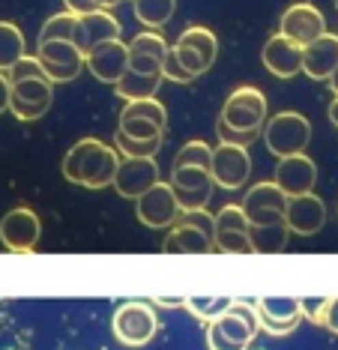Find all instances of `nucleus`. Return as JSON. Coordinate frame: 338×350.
<instances>
[{
    "mask_svg": "<svg viewBox=\"0 0 338 350\" xmlns=\"http://www.w3.org/2000/svg\"><path fill=\"white\" fill-rule=\"evenodd\" d=\"M207 347L210 350H248L243 345H237V341H231L216 323H207Z\"/></svg>",
    "mask_w": 338,
    "mask_h": 350,
    "instance_id": "42",
    "label": "nucleus"
},
{
    "mask_svg": "<svg viewBox=\"0 0 338 350\" xmlns=\"http://www.w3.org/2000/svg\"><path fill=\"white\" fill-rule=\"evenodd\" d=\"M117 129L129 138H165V129H159L156 123L144 120V117H120Z\"/></svg>",
    "mask_w": 338,
    "mask_h": 350,
    "instance_id": "34",
    "label": "nucleus"
},
{
    "mask_svg": "<svg viewBox=\"0 0 338 350\" xmlns=\"http://www.w3.org/2000/svg\"><path fill=\"white\" fill-rule=\"evenodd\" d=\"M162 252H168V254H210V252H216V243H213V237H207L200 228L180 219L174 228H168Z\"/></svg>",
    "mask_w": 338,
    "mask_h": 350,
    "instance_id": "21",
    "label": "nucleus"
},
{
    "mask_svg": "<svg viewBox=\"0 0 338 350\" xmlns=\"http://www.w3.org/2000/svg\"><path fill=\"white\" fill-rule=\"evenodd\" d=\"M216 252L222 254H255L248 230H216Z\"/></svg>",
    "mask_w": 338,
    "mask_h": 350,
    "instance_id": "32",
    "label": "nucleus"
},
{
    "mask_svg": "<svg viewBox=\"0 0 338 350\" xmlns=\"http://www.w3.org/2000/svg\"><path fill=\"white\" fill-rule=\"evenodd\" d=\"M329 120H333V126L338 129V96L333 99V105H329Z\"/></svg>",
    "mask_w": 338,
    "mask_h": 350,
    "instance_id": "47",
    "label": "nucleus"
},
{
    "mask_svg": "<svg viewBox=\"0 0 338 350\" xmlns=\"http://www.w3.org/2000/svg\"><path fill=\"white\" fill-rule=\"evenodd\" d=\"M174 165H198V168H210L213 165V147L207 141H189L177 150Z\"/></svg>",
    "mask_w": 338,
    "mask_h": 350,
    "instance_id": "33",
    "label": "nucleus"
},
{
    "mask_svg": "<svg viewBox=\"0 0 338 350\" xmlns=\"http://www.w3.org/2000/svg\"><path fill=\"white\" fill-rule=\"evenodd\" d=\"M329 90H333V93H335V96H338V69H335V75H333V78H329Z\"/></svg>",
    "mask_w": 338,
    "mask_h": 350,
    "instance_id": "48",
    "label": "nucleus"
},
{
    "mask_svg": "<svg viewBox=\"0 0 338 350\" xmlns=\"http://www.w3.org/2000/svg\"><path fill=\"white\" fill-rule=\"evenodd\" d=\"M111 329H114V338L126 347L150 345L153 336L159 332V317L153 312V302H141V299L123 302L114 312Z\"/></svg>",
    "mask_w": 338,
    "mask_h": 350,
    "instance_id": "4",
    "label": "nucleus"
},
{
    "mask_svg": "<svg viewBox=\"0 0 338 350\" xmlns=\"http://www.w3.org/2000/svg\"><path fill=\"white\" fill-rule=\"evenodd\" d=\"M171 49H174L177 60L183 63V69H186V72H189L192 78H200V75L207 72V69H210V66H207V60L200 57V54H198L195 49H189V45H183V42H174Z\"/></svg>",
    "mask_w": 338,
    "mask_h": 350,
    "instance_id": "35",
    "label": "nucleus"
},
{
    "mask_svg": "<svg viewBox=\"0 0 338 350\" xmlns=\"http://www.w3.org/2000/svg\"><path fill=\"white\" fill-rule=\"evenodd\" d=\"M24 54H27V42L21 27L12 21H0V72H10Z\"/></svg>",
    "mask_w": 338,
    "mask_h": 350,
    "instance_id": "23",
    "label": "nucleus"
},
{
    "mask_svg": "<svg viewBox=\"0 0 338 350\" xmlns=\"http://www.w3.org/2000/svg\"><path fill=\"white\" fill-rule=\"evenodd\" d=\"M159 183V165L156 159H132L123 156L120 159V168L114 177V189L120 198H129V201H138L144 192H150Z\"/></svg>",
    "mask_w": 338,
    "mask_h": 350,
    "instance_id": "14",
    "label": "nucleus"
},
{
    "mask_svg": "<svg viewBox=\"0 0 338 350\" xmlns=\"http://www.w3.org/2000/svg\"><path fill=\"white\" fill-rule=\"evenodd\" d=\"M36 57L54 84H66L81 75L87 54L75 42H69V39H48V42L36 45Z\"/></svg>",
    "mask_w": 338,
    "mask_h": 350,
    "instance_id": "5",
    "label": "nucleus"
},
{
    "mask_svg": "<svg viewBox=\"0 0 338 350\" xmlns=\"http://www.w3.org/2000/svg\"><path fill=\"white\" fill-rule=\"evenodd\" d=\"M287 204H291V198L281 192L276 180L255 183L243 195V210L248 216V225H276V221H285Z\"/></svg>",
    "mask_w": 338,
    "mask_h": 350,
    "instance_id": "6",
    "label": "nucleus"
},
{
    "mask_svg": "<svg viewBox=\"0 0 338 350\" xmlns=\"http://www.w3.org/2000/svg\"><path fill=\"white\" fill-rule=\"evenodd\" d=\"M54 99V81L51 78H24V81H12V102L10 111L21 123L39 120L48 114Z\"/></svg>",
    "mask_w": 338,
    "mask_h": 350,
    "instance_id": "11",
    "label": "nucleus"
},
{
    "mask_svg": "<svg viewBox=\"0 0 338 350\" xmlns=\"http://www.w3.org/2000/svg\"><path fill=\"white\" fill-rule=\"evenodd\" d=\"M10 102H12V81L6 72H0V114L10 111Z\"/></svg>",
    "mask_w": 338,
    "mask_h": 350,
    "instance_id": "45",
    "label": "nucleus"
},
{
    "mask_svg": "<svg viewBox=\"0 0 338 350\" xmlns=\"http://www.w3.org/2000/svg\"><path fill=\"white\" fill-rule=\"evenodd\" d=\"M117 168H120V156H117V147H108L102 144L99 138H81L75 141L66 156H63V177L75 186H84V189H105V186H114V177H117Z\"/></svg>",
    "mask_w": 338,
    "mask_h": 350,
    "instance_id": "1",
    "label": "nucleus"
},
{
    "mask_svg": "<svg viewBox=\"0 0 338 350\" xmlns=\"http://www.w3.org/2000/svg\"><path fill=\"white\" fill-rule=\"evenodd\" d=\"M75 36H78V15L69 10L51 15L42 25V30H39V42H48V39H69V42H75Z\"/></svg>",
    "mask_w": 338,
    "mask_h": 350,
    "instance_id": "30",
    "label": "nucleus"
},
{
    "mask_svg": "<svg viewBox=\"0 0 338 350\" xmlns=\"http://www.w3.org/2000/svg\"><path fill=\"white\" fill-rule=\"evenodd\" d=\"M135 213H138L141 225H147L153 230H168L180 221L183 206H180V201H177L171 183L159 180L150 192H144L138 201H135Z\"/></svg>",
    "mask_w": 338,
    "mask_h": 350,
    "instance_id": "7",
    "label": "nucleus"
},
{
    "mask_svg": "<svg viewBox=\"0 0 338 350\" xmlns=\"http://www.w3.org/2000/svg\"><path fill=\"white\" fill-rule=\"evenodd\" d=\"M120 33H123V30H120V21L108 10H99V12H90V15H78L75 45L87 54V51H93L96 45L111 42V39H120Z\"/></svg>",
    "mask_w": 338,
    "mask_h": 350,
    "instance_id": "20",
    "label": "nucleus"
},
{
    "mask_svg": "<svg viewBox=\"0 0 338 350\" xmlns=\"http://www.w3.org/2000/svg\"><path fill=\"white\" fill-rule=\"evenodd\" d=\"M248 350H252V347H248Z\"/></svg>",
    "mask_w": 338,
    "mask_h": 350,
    "instance_id": "50",
    "label": "nucleus"
},
{
    "mask_svg": "<svg viewBox=\"0 0 338 350\" xmlns=\"http://www.w3.org/2000/svg\"><path fill=\"white\" fill-rule=\"evenodd\" d=\"M324 329H329L333 336H338V297L326 302V314H324Z\"/></svg>",
    "mask_w": 338,
    "mask_h": 350,
    "instance_id": "44",
    "label": "nucleus"
},
{
    "mask_svg": "<svg viewBox=\"0 0 338 350\" xmlns=\"http://www.w3.org/2000/svg\"><path fill=\"white\" fill-rule=\"evenodd\" d=\"M162 81H165L162 75H141V72H132V69H129V72L120 78V84L114 87V90H117V96L126 99V102L150 99V96H156V90H159Z\"/></svg>",
    "mask_w": 338,
    "mask_h": 350,
    "instance_id": "24",
    "label": "nucleus"
},
{
    "mask_svg": "<svg viewBox=\"0 0 338 350\" xmlns=\"http://www.w3.org/2000/svg\"><path fill=\"white\" fill-rule=\"evenodd\" d=\"M210 174H213L216 186L228 189V192H237V189L248 186V180H252V156H248V147L219 144L213 150Z\"/></svg>",
    "mask_w": 338,
    "mask_h": 350,
    "instance_id": "9",
    "label": "nucleus"
},
{
    "mask_svg": "<svg viewBox=\"0 0 338 350\" xmlns=\"http://www.w3.org/2000/svg\"><path fill=\"white\" fill-rule=\"evenodd\" d=\"M84 66L90 69V75L102 84H120V78L129 72V42L123 39H111V42L96 45L93 51H87Z\"/></svg>",
    "mask_w": 338,
    "mask_h": 350,
    "instance_id": "13",
    "label": "nucleus"
},
{
    "mask_svg": "<svg viewBox=\"0 0 338 350\" xmlns=\"http://www.w3.org/2000/svg\"><path fill=\"white\" fill-rule=\"evenodd\" d=\"M333 3H335V10H338V0H333Z\"/></svg>",
    "mask_w": 338,
    "mask_h": 350,
    "instance_id": "49",
    "label": "nucleus"
},
{
    "mask_svg": "<svg viewBox=\"0 0 338 350\" xmlns=\"http://www.w3.org/2000/svg\"><path fill=\"white\" fill-rule=\"evenodd\" d=\"M257 326H261L267 336L281 338V336H291L296 326H300V321H272V317H267V314H257Z\"/></svg>",
    "mask_w": 338,
    "mask_h": 350,
    "instance_id": "40",
    "label": "nucleus"
},
{
    "mask_svg": "<svg viewBox=\"0 0 338 350\" xmlns=\"http://www.w3.org/2000/svg\"><path fill=\"white\" fill-rule=\"evenodd\" d=\"M216 135H219L222 144H237V147H248L252 141H257L261 135L257 132H239V129H231L224 120H216Z\"/></svg>",
    "mask_w": 338,
    "mask_h": 350,
    "instance_id": "37",
    "label": "nucleus"
},
{
    "mask_svg": "<svg viewBox=\"0 0 338 350\" xmlns=\"http://www.w3.org/2000/svg\"><path fill=\"white\" fill-rule=\"evenodd\" d=\"M186 299L189 297H153L150 302L153 306H162V308H180V306H186Z\"/></svg>",
    "mask_w": 338,
    "mask_h": 350,
    "instance_id": "46",
    "label": "nucleus"
},
{
    "mask_svg": "<svg viewBox=\"0 0 338 350\" xmlns=\"http://www.w3.org/2000/svg\"><path fill=\"white\" fill-rule=\"evenodd\" d=\"M180 219L189 221V225H195V228H200L207 237H213V243H216V216H210L207 210H186Z\"/></svg>",
    "mask_w": 338,
    "mask_h": 350,
    "instance_id": "41",
    "label": "nucleus"
},
{
    "mask_svg": "<svg viewBox=\"0 0 338 350\" xmlns=\"http://www.w3.org/2000/svg\"><path fill=\"white\" fill-rule=\"evenodd\" d=\"M231 306H233V297H189L186 299V308L204 323L219 321Z\"/></svg>",
    "mask_w": 338,
    "mask_h": 350,
    "instance_id": "31",
    "label": "nucleus"
},
{
    "mask_svg": "<svg viewBox=\"0 0 338 350\" xmlns=\"http://www.w3.org/2000/svg\"><path fill=\"white\" fill-rule=\"evenodd\" d=\"M257 314H267L272 321H302V299L294 297H263L255 302Z\"/></svg>",
    "mask_w": 338,
    "mask_h": 350,
    "instance_id": "26",
    "label": "nucleus"
},
{
    "mask_svg": "<svg viewBox=\"0 0 338 350\" xmlns=\"http://www.w3.org/2000/svg\"><path fill=\"white\" fill-rule=\"evenodd\" d=\"M162 78L165 81H174V84H192L195 78H192L186 69H183V63L177 60V54H174V49H168V54H165V63H162Z\"/></svg>",
    "mask_w": 338,
    "mask_h": 350,
    "instance_id": "38",
    "label": "nucleus"
},
{
    "mask_svg": "<svg viewBox=\"0 0 338 350\" xmlns=\"http://www.w3.org/2000/svg\"><path fill=\"white\" fill-rule=\"evenodd\" d=\"M248 234H252L255 254H281L287 249L291 228H287V221H276V225H252Z\"/></svg>",
    "mask_w": 338,
    "mask_h": 350,
    "instance_id": "22",
    "label": "nucleus"
},
{
    "mask_svg": "<svg viewBox=\"0 0 338 350\" xmlns=\"http://www.w3.org/2000/svg\"><path fill=\"white\" fill-rule=\"evenodd\" d=\"M171 45L156 30H144L129 42V69L141 75H162V63Z\"/></svg>",
    "mask_w": 338,
    "mask_h": 350,
    "instance_id": "17",
    "label": "nucleus"
},
{
    "mask_svg": "<svg viewBox=\"0 0 338 350\" xmlns=\"http://www.w3.org/2000/svg\"><path fill=\"white\" fill-rule=\"evenodd\" d=\"M338 69V33H324L302 49V72L311 81H329Z\"/></svg>",
    "mask_w": 338,
    "mask_h": 350,
    "instance_id": "19",
    "label": "nucleus"
},
{
    "mask_svg": "<svg viewBox=\"0 0 338 350\" xmlns=\"http://www.w3.org/2000/svg\"><path fill=\"white\" fill-rule=\"evenodd\" d=\"M219 120H224L231 129L263 135V126H267V120H270L263 90H257V87H252V84L237 87V90L224 99V105L219 111Z\"/></svg>",
    "mask_w": 338,
    "mask_h": 350,
    "instance_id": "3",
    "label": "nucleus"
},
{
    "mask_svg": "<svg viewBox=\"0 0 338 350\" xmlns=\"http://www.w3.org/2000/svg\"><path fill=\"white\" fill-rule=\"evenodd\" d=\"M281 186V192L287 198H300V195H309L315 192V183H317V165L311 162L305 153H296V156H285L278 159L276 165V177H272Z\"/></svg>",
    "mask_w": 338,
    "mask_h": 350,
    "instance_id": "15",
    "label": "nucleus"
},
{
    "mask_svg": "<svg viewBox=\"0 0 338 350\" xmlns=\"http://www.w3.org/2000/svg\"><path fill=\"white\" fill-rule=\"evenodd\" d=\"M278 33H285L287 39H294V42H300L305 49V45H311L315 39H320L326 33V18H324V12H320L315 3L300 0V3L287 6V10L281 12Z\"/></svg>",
    "mask_w": 338,
    "mask_h": 350,
    "instance_id": "12",
    "label": "nucleus"
},
{
    "mask_svg": "<svg viewBox=\"0 0 338 350\" xmlns=\"http://www.w3.org/2000/svg\"><path fill=\"white\" fill-rule=\"evenodd\" d=\"M213 174L210 168H198V165H174L171 168V189L180 201L183 213L186 210H207L213 198Z\"/></svg>",
    "mask_w": 338,
    "mask_h": 350,
    "instance_id": "8",
    "label": "nucleus"
},
{
    "mask_svg": "<svg viewBox=\"0 0 338 350\" xmlns=\"http://www.w3.org/2000/svg\"><path fill=\"white\" fill-rule=\"evenodd\" d=\"M132 10H135V18H138L144 27L159 30L171 21L177 0H132Z\"/></svg>",
    "mask_w": 338,
    "mask_h": 350,
    "instance_id": "25",
    "label": "nucleus"
},
{
    "mask_svg": "<svg viewBox=\"0 0 338 350\" xmlns=\"http://www.w3.org/2000/svg\"><path fill=\"white\" fill-rule=\"evenodd\" d=\"M177 42L195 49L200 57L207 60V66H213L216 57H219V39H216V33L210 27H186L180 36H177Z\"/></svg>",
    "mask_w": 338,
    "mask_h": 350,
    "instance_id": "27",
    "label": "nucleus"
},
{
    "mask_svg": "<svg viewBox=\"0 0 338 350\" xmlns=\"http://www.w3.org/2000/svg\"><path fill=\"white\" fill-rule=\"evenodd\" d=\"M285 221H287V228H291V234H296V237H315L326 225V204L320 201L315 192L291 198Z\"/></svg>",
    "mask_w": 338,
    "mask_h": 350,
    "instance_id": "18",
    "label": "nucleus"
},
{
    "mask_svg": "<svg viewBox=\"0 0 338 350\" xmlns=\"http://www.w3.org/2000/svg\"><path fill=\"white\" fill-rule=\"evenodd\" d=\"M120 117H144V120L156 123L159 129H168V108H165V105H162V102H159L156 96L126 102L123 111H120Z\"/></svg>",
    "mask_w": 338,
    "mask_h": 350,
    "instance_id": "29",
    "label": "nucleus"
},
{
    "mask_svg": "<svg viewBox=\"0 0 338 350\" xmlns=\"http://www.w3.org/2000/svg\"><path fill=\"white\" fill-rule=\"evenodd\" d=\"M263 144L276 159L305 153V147L311 144V123L309 117L300 111H281L272 114L267 126H263Z\"/></svg>",
    "mask_w": 338,
    "mask_h": 350,
    "instance_id": "2",
    "label": "nucleus"
},
{
    "mask_svg": "<svg viewBox=\"0 0 338 350\" xmlns=\"http://www.w3.org/2000/svg\"><path fill=\"white\" fill-rule=\"evenodd\" d=\"M117 3L120 0H63V6L75 15H90V12H99V10H111V6H117Z\"/></svg>",
    "mask_w": 338,
    "mask_h": 350,
    "instance_id": "39",
    "label": "nucleus"
},
{
    "mask_svg": "<svg viewBox=\"0 0 338 350\" xmlns=\"http://www.w3.org/2000/svg\"><path fill=\"white\" fill-rule=\"evenodd\" d=\"M261 60L276 78H294L302 72V45L287 39L285 33H272L263 42Z\"/></svg>",
    "mask_w": 338,
    "mask_h": 350,
    "instance_id": "16",
    "label": "nucleus"
},
{
    "mask_svg": "<svg viewBox=\"0 0 338 350\" xmlns=\"http://www.w3.org/2000/svg\"><path fill=\"white\" fill-rule=\"evenodd\" d=\"M114 147L120 156H132V159H156V153L162 150V138H129L123 132H114Z\"/></svg>",
    "mask_w": 338,
    "mask_h": 350,
    "instance_id": "28",
    "label": "nucleus"
},
{
    "mask_svg": "<svg viewBox=\"0 0 338 350\" xmlns=\"http://www.w3.org/2000/svg\"><path fill=\"white\" fill-rule=\"evenodd\" d=\"M6 75H10V81H24V78H48L36 54H34V57H30V54H24V57L15 63Z\"/></svg>",
    "mask_w": 338,
    "mask_h": 350,
    "instance_id": "36",
    "label": "nucleus"
},
{
    "mask_svg": "<svg viewBox=\"0 0 338 350\" xmlns=\"http://www.w3.org/2000/svg\"><path fill=\"white\" fill-rule=\"evenodd\" d=\"M42 237V221L30 206H12L0 219V243L15 254H30Z\"/></svg>",
    "mask_w": 338,
    "mask_h": 350,
    "instance_id": "10",
    "label": "nucleus"
},
{
    "mask_svg": "<svg viewBox=\"0 0 338 350\" xmlns=\"http://www.w3.org/2000/svg\"><path fill=\"white\" fill-rule=\"evenodd\" d=\"M326 302L329 299H302V317H309L311 323L324 326V314H326Z\"/></svg>",
    "mask_w": 338,
    "mask_h": 350,
    "instance_id": "43",
    "label": "nucleus"
}]
</instances>
